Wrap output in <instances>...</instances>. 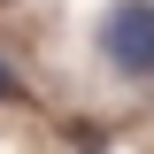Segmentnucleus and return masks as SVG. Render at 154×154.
I'll use <instances>...</instances> for the list:
<instances>
[{
	"label": "nucleus",
	"instance_id": "obj_1",
	"mask_svg": "<svg viewBox=\"0 0 154 154\" xmlns=\"http://www.w3.org/2000/svg\"><path fill=\"white\" fill-rule=\"evenodd\" d=\"M100 54L123 77H154V0H116L100 23Z\"/></svg>",
	"mask_w": 154,
	"mask_h": 154
},
{
	"label": "nucleus",
	"instance_id": "obj_2",
	"mask_svg": "<svg viewBox=\"0 0 154 154\" xmlns=\"http://www.w3.org/2000/svg\"><path fill=\"white\" fill-rule=\"evenodd\" d=\"M0 93H8V69H0Z\"/></svg>",
	"mask_w": 154,
	"mask_h": 154
}]
</instances>
